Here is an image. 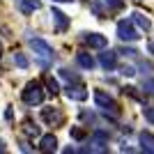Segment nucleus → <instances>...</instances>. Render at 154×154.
<instances>
[{"label": "nucleus", "mask_w": 154, "mask_h": 154, "mask_svg": "<svg viewBox=\"0 0 154 154\" xmlns=\"http://www.w3.org/2000/svg\"><path fill=\"white\" fill-rule=\"evenodd\" d=\"M81 39H83L90 48H106V46H108V39L103 37V35H99V32H83Z\"/></svg>", "instance_id": "obj_7"}, {"label": "nucleus", "mask_w": 154, "mask_h": 154, "mask_svg": "<svg viewBox=\"0 0 154 154\" xmlns=\"http://www.w3.org/2000/svg\"><path fill=\"white\" fill-rule=\"evenodd\" d=\"M53 21H55V30L58 32H64L67 28H69V19H67V14H62L60 9H53Z\"/></svg>", "instance_id": "obj_10"}, {"label": "nucleus", "mask_w": 154, "mask_h": 154, "mask_svg": "<svg viewBox=\"0 0 154 154\" xmlns=\"http://www.w3.org/2000/svg\"><path fill=\"white\" fill-rule=\"evenodd\" d=\"M143 115H145V120H147L149 124H154V106H149V108L143 110Z\"/></svg>", "instance_id": "obj_21"}, {"label": "nucleus", "mask_w": 154, "mask_h": 154, "mask_svg": "<svg viewBox=\"0 0 154 154\" xmlns=\"http://www.w3.org/2000/svg\"><path fill=\"white\" fill-rule=\"evenodd\" d=\"M64 94L69 97L71 101H85V99H88V88H85L83 83H74V85H67V90H64Z\"/></svg>", "instance_id": "obj_6"}, {"label": "nucleus", "mask_w": 154, "mask_h": 154, "mask_svg": "<svg viewBox=\"0 0 154 154\" xmlns=\"http://www.w3.org/2000/svg\"><path fill=\"white\" fill-rule=\"evenodd\" d=\"M39 149H42V152H55V149H58V138L53 134L44 136V138L39 140Z\"/></svg>", "instance_id": "obj_11"}, {"label": "nucleus", "mask_w": 154, "mask_h": 154, "mask_svg": "<svg viewBox=\"0 0 154 154\" xmlns=\"http://www.w3.org/2000/svg\"><path fill=\"white\" fill-rule=\"evenodd\" d=\"M76 62L81 64L83 69H94V64H97V62H94V58H92L90 53H85V51H81V53L76 55Z\"/></svg>", "instance_id": "obj_14"}, {"label": "nucleus", "mask_w": 154, "mask_h": 154, "mask_svg": "<svg viewBox=\"0 0 154 154\" xmlns=\"http://www.w3.org/2000/svg\"><path fill=\"white\" fill-rule=\"evenodd\" d=\"M14 64H19L21 69H28V64H30V60L26 58V53H14Z\"/></svg>", "instance_id": "obj_17"}, {"label": "nucleus", "mask_w": 154, "mask_h": 154, "mask_svg": "<svg viewBox=\"0 0 154 154\" xmlns=\"http://www.w3.org/2000/svg\"><path fill=\"white\" fill-rule=\"evenodd\" d=\"M30 46H32V51L37 53L39 58H44V60H53V58H55V53H53V46H51V44H46L44 39H39V37L30 39Z\"/></svg>", "instance_id": "obj_4"}, {"label": "nucleus", "mask_w": 154, "mask_h": 154, "mask_svg": "<svg viewBox=\"0 0 154 154\" xmlns=\"http://www.w3.org/2000/svg\"><path fill=\"white\" fill-rule=\"evenodd\" d=\"M120 74H122V76H134L136 69H134V67H129V64H122V67H120Z\"/></svg>", "instance_id": "obj_22"}, {"label": "nucleus", "mask_w": 154, "mask_h": 154, "mask_svg": "<svg viewBox=\"0 0 154 154\" xmlns=\"http://www.w3.org/2000/svg\"><path fill=\"white\" fill-rule=\"evenodd\" d=\"M44 83H46V92H48V94H58V92H60V85H58V81H55L53 76L46 74V76H44Z\"/></svg>", "instance_id": "obj_15"}, {"label": "nucleus", "mask_w": 154, "mask_h": 154, "mask_svg": "<svg viewBox=\"0 0 154 154\" xmlns=\"http://www.w3.org/2000/svg\"><path fill=\"white\" fill-rule=\"evenodd\" d=\"M134 26H136L134 21L122 19L120 23H117V37L122 39V42H138V39H140V32L136 30Z\"/></svg>", "instance_id": "obj_3"}, {"label": "nucleus", "mask_w": 154, "mask_h": 154, "mask_svg": "<svg viewBox=\"0 0 154 154\" xmlns=\"http://www.w3.org/2000/svg\"><path fill=\"white\" fill-rule=\"evenodd\" d=\"M19 9L23 14H32V12H37V9H42V0H21Z\"/></svg>", "instance_id": "obj_12"}, {"label": "nucleus", "mask_w": 154, "mask_h": 154, "mask_svg": "<svg viewBox=\"0 0 154 154\" xmlns=\"http://www.w3.org/2000/svg\"><path fill=\"white\" fill-rule=\"evenodd\" d=\"M0 152H5V143L0 140Z\"/></svg>", "instance_id": "obj_25"}, {"label": "nucleus", "mask_w": 154, "mask_h": 154, "mask_svg": "<svg viewBox=\"0 0 154 154\" xmlns=\"http://www.w3.org/2000/svg\"><path fill=\"white\" fill-rule=\"evenodd\" d=\"M88 2H90V7H92V12H94L97 16H99V19H103V14H106V12H103V7L99 5V0H88Z\"/></svg>", "instance_id": "obj_18"}, {"label": "nucleus", "mask_w": 154, "mask_h": 154, "mask_svg": "<svg viewBox=\"0 0 154 154\" xmlns=\"http://www.w3.org/2000/svg\"><path fill=\"white\" fill-rule=\"evenodd\" d=\"M0 55H2V46H0Z\"/></svg>", "instance_id": "obj_27"}, {"label": "nucleus", "mask_w": 154, "mask_h": 154, "mask_svg": "<svg viewBox=\"0 0 154 154\" xmlns=\"http://www.w3.org/2000/svg\"><path fill=\"white\" fill-rule=\"evenodd\" d=\"M60 76H64L67 81H78V74H74V71H69V69H62Z\"/></svg>", "instance_id": "obj_23"}, {"label": "nucleus", "mask_w": 154, "mask_h": 154, "mask_svg": "<svg viewBox=\"0 0 154 154\" xmlns=\"http://www.w3.org/2000/svg\"><path fill=\"white\" fill-rule=\"evenodd\" d=\"M42 120H44L48 127H60V124L64 122V115H62V110L60 108H44L42 110Z\"/></svg>", "instance_id": "obj_5"}, {"label": "nucleus", "mask_w": 154, "mask_h": 154, "mask_svg": "<svg viewBox=\"0 0 154 154\" xmlns=\"http://www.w3.org/2000/svg\"><path fill=\"white\" fill-rule=\"evenodd\" d=\"M131 21L138 26V30H140V32H149V30H152V21H149L145 14H140V12H134Z\"/></svg>", "instance_id": "obj_9"}, {"label": "nucleus", "mask_w": 154, "mask_h": 154, "mask_svg": "<svg viewBox=\"0 0 154 154\" xmlns=\"http://www.w3.org/2000/svg\"><path fill=\"white\" fill-rule=\"evenodd\" d=\"M23 101L28 103V106H39V103L44 101V90H42V83H37V81H30V83L26 85V90H23Z\"/></svg>", "instance_id": "obj_2"}, {"label": "nucleus", "mask_w": 154, "mask_h": 154, "mask_svg": "<svg viewBox=\"0 0 154 154\" xmlns=\"http://www.w3.org/2000/svg\"><path fill=\"white\" fill-rule=\"evenodd\" d=\"M94 101H97V106L106 113V117H113V120H117L120 117V106H117V101L113 99L110 94H106L103 90H97L94 92Z\"/></svg>", "instance_id": "obj_1"}, {"label": "nucleus", "mask_w": 154, "mask_h": 154, "mask_svg": "<svg viewBox=\"0 0 154 154\" xmlns=\"http://www.w3.org/2000/svg\"><path fill=\"white\" fill-rule=\"evenodd\" d=\"M55 2H71V0H55Z\"/></svg>", "instance_id": "obj_26"}, {"label": "nucleus", "mask_w": 154, "mask_h": 154, "mask_svg": "<svg viewBox=\"0 0 154 154\" xmlns=\"http://www.w3.org/2000/svg\"><path fill=\"white\" fill-rule=\"evenodd\" d=\"M140 147L145 149V152L154 154V134H149V131H143V134H140Z\"/></svg>", "instance_id": "obj_13"}, {"label": "nucleus", "mask_w": 154, "mask_h": 154, "mask_svg": "<svg viewBox=\"0 0 154 154\" xmlns=\"http://www.w3.org/2000/svg\"><path fill=\"white\" fill-rule=\"evenodd\" d=\"M23 134L30 136V138H35V136H39V127L35 122H30V120H26V122H23Z\"/></svg>", "instance_id": "obj_16"}, {"label": "nucleus", "mask_w": 154, "mask_h": 154, "mask_svg": "<svg viewBox=\"0 0 154 154\" xmlns=\"http://www.w3.org/2000/svg\"><path fill=\"white\" fill-rule=\"evenodd\" d=\"M106 5L113 7V9H122V7H124V0H106Z\"/></svg>", "instance_id": "obj_24"}, {"label": "nucleus", "mask_w": 154, "mask_h": 154, "mask_svg": "<svg viewBox=\"0 0 154 154\" xmlns=\"http://www.w3.org/2000/svg\"><path fill=\"white\" fill-rule=\"evenodd\" d=\"M71 138H74V140H83V138H85V129L74 127V129H71Z\"/></svg>", "instance_id": "obj_19"}, {"label": "nucleus", "mask_w": 154, "mask_h": 154, "mask_svg": "<svg viewBox=\"0 0 154 154\" xmlns=\"http://www.w3.org/2000/svg\"><path fill=\"white\" fill-rule=\"evenodd\" d=\"M99 64H101L103 69H115L117 67V53L115 51H106V53H101L99 55Z\"/></svg>", "instance_id": "obj_8"}, {"label": "nucleus", "mask_w": 154, "mask_h": 154, "mask_svg": "<svg viewBox=\"0 0 154 154\" xmlns=\"http://www.w3.org/2000/svg\"><path fill=\"white\" fill-rule=\"evenodd\" d=\"M143 90L147 92V94H154V78H145L143 81Z\"/></svg>", "instance_id": "obj_20"}]
</instances>
